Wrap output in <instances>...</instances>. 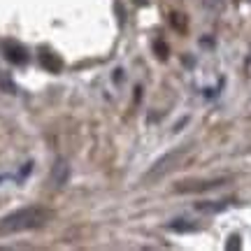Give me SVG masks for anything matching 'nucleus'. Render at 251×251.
Returning <instances> with one entry per match:
<instances>
[{
  "instance_id": "7ed1b4c3",
  "label": "nucleus",
  "mask_w": 251,
  "mask_h": 251,
  "mask_svg": "<svg viewBox=\"0 0 251 251\" xmlns=\"http://www.w3.org/2000/svg\"><path fill=\"white\" fill-rule=\"evenodd\" d=\"M224 184V179H214V181H202V184H198V186H179L177 191L181 193H193V191H209V188H216Z\"/></svg>"
},
{
  "instance_id": "f257e3e1",
  "label": "nucleus",
  "mask_w": 251,
  "mask_h": 251,
  "mask_svg": "<svg viewBox=\"0 0 251 251\" xmlns=\"http://www.w3.org/2000/svg\"><path fill=\"white\" fill-rule=\"evenodd\" d=\"M49 221V212L42 207H24L0 219V235H14L21 230H33Z\"/></svg>"
},
{
  "instance_id": "f03ea898",
  "label": "nucleus",
  "mask_w": 251,
  "mask_h": 251,
  "mask_svg": "<svg viewBox=\"0 0 251 251\" xmlns=\"http://www.w3.org/2000/svg\"><path fill=\"white\" fill-rule=\"evenodd\" d=\"M177 156H181V149H177V151H170V153H165V156H163L161 161H158V163H156V165L151 168V170H149V175H147V179H153V177H158L161 172H165L168 168H170V163L175 161Z\"/></svg>"
}]
</instances>
